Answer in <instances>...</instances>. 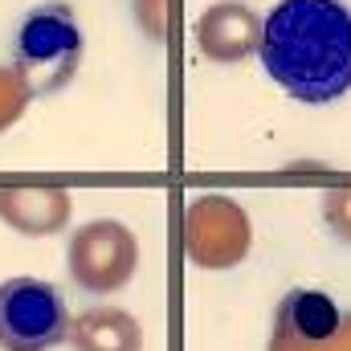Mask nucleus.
Masks as SVG:
<instances>
[{
    "label": "nucleus",
    "mask_w": 351,
    "mask_h": 351,
    "mask_svg": "<svg viewBox=\"0 0 351 351\" xmlns=\"http://www.w3.org/2000/svg\"><path fill=\"white\" fill-rule=\"evenodd\" d=\"M265 74L298 102H335L351 90V8L343 0H278L258 29Z\"/></svg>",
    "instance_id": "obj_1"
},
{
    "label": "nucleus",
    "mask_w": 351,
    "mask_h": 351,
    "mask_svg": "<svg viewBox=\"0 0 351 351\" xmlns=\"http://www.w3.org/2000/svg\"><path fill=\"white\" fill-rule=\"evenodd\" d=\"M82 62V29L66 4L33 8L16 29V66L33 90H58Z\"/></svg>",
    "instance_id": "obj_2"
},
{
    "label": "nucleus",
    "mask_w": 351,
    "mask_h": 351,
    "mask_svg": "<svg viewBox=\"0 0 351 351\" xmlns=\"http://www.w3.org/2000/svg\"><path fill=\"white\" fill-rule=\"evenodd\" d=\"M70 331V306L58 286L41 278H12L0 286V351H49Z\"/></svg>",
    "instance_id": "obj_3"
},
{
    "label": "nucleus",
    "mask_w": 351,
    "mask_h": 351,
    "mask_svg": "<svg viewBox=\"0 0 351 351\" xmlns=\"http://www.w3.org/2000/svg\"><path fill=\"white\" fill-rule=\"evenodd\" d=\"M114 254H135L131 245V233L123 225H90L74 237V250H70V265H74V278L90 286V290H114L127 282L131 265L135 262H114Z\"/></svg>",
    "instance_id": "obj_4"
},
{
    "label": "nucleus",
    "mask_w": 351,
    "mask_h": 351,
    "mask_svg": "<svg viewBox=\"0 0 351 351\" xmlns=\"http://www.w3.org/2000/svg\"><path fill=\"white\" fill-rule=\"evenodd\" d=\"M286 327L298 339H331L339 327V311L319 290H298L286 298Z\"/></svg>",
    "instance_id": "obj_5"
}]
</instances>
